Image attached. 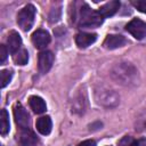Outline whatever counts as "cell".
Here are the masks:
<instances>
[{
    "mask_svg": "<svg viewBox=\"0 0 146 146\" xmlns=\"http://www.w3.org/2000/svg\"><path fill=\"white\" fill-rule=\"evenodd\" d=\"M103 23V17L99 15L98 10H91L88 5H83L80 10V18H79V26L84 29H92L98 27Z\"/></svg>",
    "mask_w": 146,
    "mask_h": 146,
    "instance_id": "1",
    "label": "cell"
},
{
    "mask_svg": "<svg viewBox=\"0 0 146 146\" xmlns=\"http://www.w3.org/2000/svg\"><path fill=\"white\" fill-rule=\"evenodd\" d=\"M35 17V7L31 3L24 6L17 15V24L23 31H30Z\"/></svg>",
    "mask_w": 146,
    "mask_h": 146,
    "instance_id": "2",
    "label": "cell"
},
{
    "mask_svg": "<svg viewBox=\"0 0 146 146\" xmlns=\"http://www.w3.org/2000/svg\"><path fill=\"white\" fill-rule=\"evenodd\" d=\"M125 30L137 40H141L146 36V23L139 18L131 19L127 24Z\"/></svg>",
    "mask_w": 146,
    "mask_h": 146,
    "instance_id": "3",
    "label": "cell"
},
{
    "mask_svg": "<svg viewBox=\"0 0 146 146\" xmlns=\"http://www.w3.org/2000/svg\"><path fill=\"white\" fill-rule=\"evenodd\" d=\"M52 63H54V54L51 51L44 50V51H41L39 54V57H38V67H39V72L41 74L47 73L51 68Z\"/></svg>",
    "mask_w": 146,
    "mask_h": 146,
    "instance_id": "4",
    "label": "cell"
},
{
    "mask_svg": "<svg viewBox=\"0 0 146 146\" xmlns=\"http://www.w3.org/2000/svg\"><path fill=\"white\" fill-rule=\"evenodd\" d=\"M14 117H15V121L19 125L21 129L29 128V125H30V115L26 112V110L22 106L21 103H17L14 107Z\"/></svg>",
    "mask_w": 146,
    "mask_h": 146,
    "instance_id": "5",
    "label": "cell"
},
{
    "mask_svg": "<svg viewBox=\"0 0 146 146\" xmlns=\"http://www.w3.org/2000/svg\"><path fill=\"white\" fill-rule=\"evenodd\" d=\"M32 42L33 44L38 48V49H42L46 46L49 44L50 42V34L42 29L36 30L33 34H32Z\"/></svg>",
    "mask_w": 146,
    "mask_h": 146,
    "instance_id": "6",
    "label": "cell"
},
{
    "mask_svg": "<svg viewBox=\"0 0 146 146\" xmlns=\"http://www.w3.org/2000/svg\"><path fill=\"white\" fill-rule=\"evenodd\" d=\"M22 46V38L21 35L16 32V31H11L9 34H8V39H7V49L10 54H15L17 52Z\"/></svg>",
    "mask_w": 146,
    "mask_h": 146,
    "instance_id": "7",
    "label": "cell"
},
{
    "mask_svg": "<svg viewBox=\"0 0 146 146\" xmlns=\"http://www.w3.org/2000/svg\"><path fill=\"white\" fill-rule=\"evenodd\" d=\"M19 140L23 146H36L38 144V138L35 133L32 130H30V128L21 129Z\"/></svg>",
    "mask_w": 146,
    "mask_h": 146,
    "instance_id": "8",
    "label": "cell"
},
{
    "mask_svg": "<svg viewBox=\"0 0 146 146\" xmlns=\"http://www.w3.org/2000/svg\"><path fill=\"white\" fill-rule=\"evenodd\" d=\"M97 39V34L95 33H78L75 36V43L79 48H87L90 44H92Z\"/></svg>",
    "mask_w": 146,
    "mask_h": 146,
    "instance_id": "9",
    "label": "cell"
},
{
    "mask_svg": "<svg viewBox=\"0 0 146 146\" xmlns=\"http://www.w3.org/2000/svg\"><path fill=\"white\" fill-rule=\"evenodd\" d=\"M125 43V38L120 34H110L104 40V47L107 49H116Z\"/></svg>",
    "mask_w": 146,
    "mask_h": 146,
    "instance_id": "10",
    "label": "cell"
},
{
    "mask_svg": "<svg viewBox=\"0 0 146 146\" xmlns=\"http://www.w3.org/2000/svg\"><path fill=\"white\" fill-rule=\"evenodd\" d=\"M119 8H120V2L117 0H113V1H110V2L105 3L104 6H102L98 9V13L103 18L110 17V16H113L119 10Z\"/></svg>",
    "mask_w": 146,
    "mask_h": 146,
    "instance_id": "11",
    "label": "cell"
},
{
    "mask_svg": "<svg viewBox=\"0 0 146 146\" xmlns=\"http://www.w3.org/2000/svg\"><path fill=\"white\" fill-rule=\"evenodd\" d=\"M35 127H36V130L41 135H43V136L49 135L50 131H51V128H52L51 119L49 116H42V117H40V119L36 120Z\"/></svg>",
    "mask_w": 146,
    "mask_h": 146,
    "instance_id": "12",
    "label": "cell"
},
{
    "mask_svg": "<svg viewBox=\"0 0 146 146\" xmlns=\"http://www.w3.org/2000/svg\"><path fill=\"white\" fill-rule=\"evenodd\" d=\"M29 104H30L31 108L33 110V112L36 114H41V113L46 112V108H47L46 103L39 96H31L29 99Z\"/></svg>",
    "mask_w": 146,
    "mask_h": 146,
    "instance_id": "13",
    "label": "cell"
},
{
    "mask_svg": "<svg viewBox=\"0 0 146 146\" xmlns=\"http://www.w3.org/2000/svg\"><path fill=\"white\" fill-rule=\"evenodd\" d=\"M9 127H10L9 114H8V112L6 110H1V113H0V132H1L2 136L8 133Z\"/></svg>",
    "mask_w": 146,
    "mask_h": 146,
    "instance_id": "14",
    "label": "cell"
},
{
    "mask_svg": "<svg viewBox=\"0 0 146 146\" xmlns=\"http://www.w3.org/2000/svg\"><path fill=\"white\" fill-rule=\"evenodd\" d=\"M13 59H14L15 64H17V65L27 64V62H29V52H27V50L24 49V48L19 49L17 52H15L13 55Z\"/></svg>",
    "mask_w": 146,
    "mask_h": 146,
    "instance_id": "15",
    "label": "cell"
},
{
    "mask_svg": "<svg viewBox=\"0 0 146 146\" xmlns=\"http://www.w3.org/2000/svg\"><path fill=\"white\" fill-rule=\"evenodd\" d=\"M13 78V73L9 70H2L0 73V80H1V88H5Z\"/></svg>",
    "mask_w": 146,
    "mask_h": 146,
    "instance_id": "16",
    "label": "cell"
},
{
    "mask_svg": "<svg viewBox=\"0 0 146 146\" xmlns=\"http://www.w3.org/2000/svg\"><path fill=\"white\" fill-rule=\"evenodd\" d=\"M119 146H135V139L130 136H124L119 141Z\"/></svg>",
    "mask_w": 146,
    "mask_h": 146,
    "instance_id": "17",
    "label": "cell"
},
{
    "mask_svg": "<svg viewBox=\"0 0 146 146\" xmlns=\"http://www.w3.org/2000/svg\"><path fill=\"white\" fill-rule=\"evenodd\" d=\"M7 57H8V49L5 44H1L0 46V63L3 64L7 59Z\"/></svg>",
    "mask_w": 146,
    "mask_h": 146,
    "instance_id": "18",
    "label": "cell"
},
{
    "mask_svg": "<svg viewBox=\"0 0 146 146\" xmlns=\"http://www.w3.org/2000/svg\"><path fill=\"white\" fill-rule=\"evenodd\" d=\"M133 6L141 13L146 14V0H138L133 2Z\"/></svg>",
    "mask_w": 146,
    "mask_h": 146,
    "instance_id": "19",
    "label": "cell"
},
{
    "mask_svg": "<svg viewBox=\"0 0 146 146\" xmlns=\"http://www.w3.org/2000/svg\"><path fill=\"white\" fill-rule=\"evenodd\" d=\"M78 146H96V141L92 139H88V140H83Z\"/></svg>",
    "mask_w": 146,
    "mask_h": 146,
    "instance_id": "20",
    "label": "cell"
},
{
    "mask_svg": "<svg viewBox=\"0 0 146 146\" xmlns=\"http://www.w3.org/2000/svg\"><path fill=\"white\" fill-rule=\"evenodd\" d=\"M135 146H146V139L141 138V139L135 140Z\"/></svg>",
    "mask_w": 146,
    "mask_h": 146,
    "instance_id": "21",
    "label": "cell"
}]
</instances>
